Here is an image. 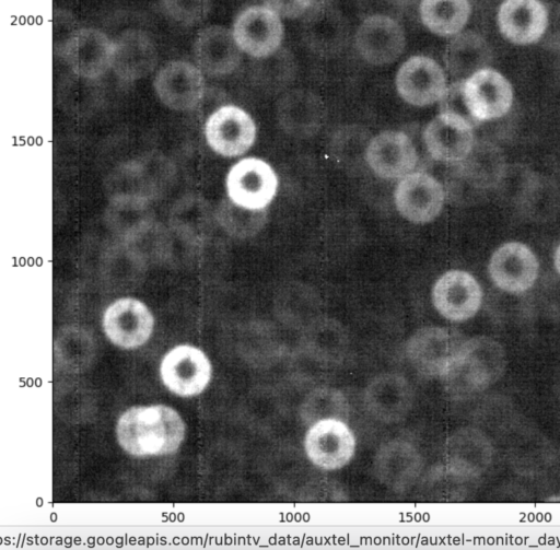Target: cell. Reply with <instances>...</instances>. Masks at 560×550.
I'll list each match as a JSON object with an SVG mask.
<instances>
[{"mask_svg": "<svg viewBox=\"0 0 560 550\" xmlns=\"http://www.w3.org/2000/svg\"><path fill=\"white\" fill-rule=\"evenodd\" d=\"M440 114L471 129L479 124L469 112L465 102L463 80L446 87L440 98Z\"/></svg>", "mask_w": 560, "mask_h": 550, "instance_id": "obj_31", "label": "cell"}, {"mask_svg": "<svg viewBox=\"0 0 560 550\" xmlns=\"http://www.w3.org/2000/svg\"><path fill=\"white\" fill-rule=\"evenodd\" d=\"M423 140L433 159L448 163L465 160L474 148L472 129L441 114L427 125Z\"/></svg>", "mask_w": 560, "mask_h": 550, "instance_id": "obj_24", "label": "cell"}, {"mask_svg": "<svg viewBox=\"0 0 560 550\" xmlns=\"http://www.w3.org/2000/svg\"><path fill=\"white\" fill-rule=\"evenodd\" d=\"M233 35L246 54L261 58L273 54L281 44L283 27L280 16L267 7H249L235 19Z\"/></svg>", "mask_w": 560, "mask_h": 550, "instance_id": "obj_10", "label": "cell"}, {"mask_svg": "<svg viewBox=\"0 0 560 550\" xmlns=\"http://www.w3.org/2000/svg\"><path fill=\"white\" fill-rule=\"evenodd\" d=\"M265 7L279 16L294 19L302 15L312 4L313 0H264Z\"/></svg>", "mask_w": 560, "mask_h": 550, "instance_id": "obj_33", "label": "cell"}, {"mask_svg": "<svg viewBox=\"0 0 560 550\" xmlns=\"http://www.w3.org/2000/svg\"><path fill=\"white\" fill-rule=\"evenodd\" d=\"M365 159L371 169L385 179L402 178L418 163L411 139L402 131H384L368 144Z\"/></svg>", "mask_w": 560, "mask_h": 550, "instance_id": "obj_15", "label": "cell"}, {"mask_svg": "<svg viewBox=\"0 0 560 550\" xmlns=\"http://www.w3.org/2000/svg\"><path fill=\"white\" fill-rule=\"evenodd\" d=\"M549 12L540 0H504L497 21L501 34L516 45L538 42L548 25Z\"/></svg>", "mask_w": 560, "mask_h": 550, "instance_id": "obj_19", "label": "cell"}, {"mask_svg": "<svg viewBox=\"0 0 560 550\" xmlns=\"http://www.w3.org/2000/svg\"><path fill=\"white\" fill-rule=\"evenodd\" d=\"M506 364V352L499 341L477 336L463 342L442 379L451 395L468 398L494 385Z\"/></svg>", "mask_w": 560, "mask_h": 550, "instance_id": "obj_2", "label": "cell"}, {"mask_svg": "<svg viewBox=\"0 0 560 550\" xmlns=\"http://www.w3.org/2000/svg\"><path fill=\"white\" fill-rule=\"evenodd\" d=\"M378 480L394 491L409 489L420 475L421 461L416 447L402 440L385 443L374 460Z\"/></svg>", "mask_w": 560, "mask_h": 550, "instance_id": "obj_21", "label": "cell"}, {"mask_svg": "<svg viewBox=\"0 0 560 550\" xmlns=\"http://www.w3.org/2000/svg\"><path fill=\"white\" fill-rule=\"evenodd\" d=\"M114 43L93 27L73 32L61 55L70 69L84 79H96L112 67Z\"/></svg>", "mask_w": 560, "mask_h": 550, "instance_id": "obj_13", "label": "cell"}, {"mask_svg": "<svg viewBox=\"0 0 560 550\" xmlns=\"http://www.w3.org/2000/svg\"><path fill=\"white\" fill-rule=\"evenodd\" d=\"M363 400L365 408L374 418L394 423L402 420L410 411L413 390L402 375L387 373L374 377L368 384Z\"/></svg>", "mask_w": 560, "mask_h": 550, "instance_id": "obj_18", "label": "cell"}, {"mask_svg": "<svg viewBox=\"0 0 560 550\" xmlns=\"http://www.w3.org/2000/svg\"><path fill=\"white\" fill-rule=\"evenodd\" d=\"M114 43L112 68L124 80L135 81L153 71L158 51L151 37L140 30L124 31Z\"/></svg>", "mask_w": 560, "mask_h": 550, "instance_id": "obj_22", "label": "cell"}, {"mask_svg": "<svg viewBox=\"0 0 560 550\" xmlns=\"http://www.w3.org/2000/svg\"><path fill=\"white\" fill-rule=\"evenodd\" d=\"M256 127L250 116L234 105L222 106L207 120L209 145L224 156L245 153L254 143Z\"/></svg>", "mask_w": 560, "mask_h": 550, "instance_id": "obj_11", "label": "cell"}, {"mask_svg": "<svg viewBox=\"0 0 560 550\" xmlns=\"http://www.w3.org/2000/svg\"><path fill=\"white\" fill-rule=\"evenodd\" d=\"M468 0H421L420 16L434 34L452 36L458 34L468 21Z\"/></svg>", "mask_w": 560, "mask_h": 550, "instance_id": "obj_28", "label": "cell"}, {"mask_svg": "<svg viewBox=\"0 0 560 550\" xmlns=\"http://www.w3.org/2000/svg\"><path fill=\"white\" fill-rule=\"evenodd\" d=\"M154 89L160 100L173 109H189L203 95L205 81L198 68L184 60L164 65L154 79Z\"/></svg>", "mask_w": 560, "mask_h": 550, "instance_id": "obj_20", "label": "cell"}, {"mask_svg": "<svg viewBox=\"0 0 560 550\" xmlns=\"http://www.w3.org/2000/svg\"><path fill=\"white\" fill-rule=\"evenodd\" d=\"M278 117L283 129L293 136L307 137L315 133L324 118L320 100L305 91L285 95L278 107Z\"/></svg>", "mask_w": 560, "mask_h": 550, "instance_id": "obj_26", "label": "cell"}, {"mask_svg": "<svg viewBox=\"0 0 560 550\" xmlns=\"http://www.w3.org/2000/svg\"><path fill=\"white\" fill-rule=\"evenodd\" d=\"M103 329L113 343L126 349L137 348L150 338L153 317L140 301L120 299L105 311Z\"/></svg>", "mask_w": 560, "mask_h": 550, "instance_id": "obj_14", "label": "cell"}, {"mask_svg": "<svg viewBox=\"0 0 560 550\" xmlns=\"http://www.w3.org/2000/svg\"><path fill=\"white\" fill-rule=\"evenodd\" d=\"M489 274L499 289L521 293L534 284L538 274V261L526 245L506 243L493 253L489 262Z\"/></svg>", "mask_w": 560, "mask_h": 550, "instance_id": "obj_16", "label": "cell"}, {"mask_svg": "<svg viewBox=\"0 0 560 550\" xmlns=\"http://www.w3.org/2000/svg\"><path fill=\"white\" fill-rule=\"evenodd\" d=\"M318 12L312 17L308 26L310 44L319 48V50H327L339 44L341 39L342 27L340 20L337 16L325 10L318 8Z\"/></svg>", "mask_w": 560, "mask_h": 550, "instance_id": "obj_30", "label": "cell"}, {"mask_svg": "<svg viewBox=\"0 0 560 550\" xmlns=\"http://www.w3.org/2000/svg\"><path fill=\"white\" fill-rule=\"evenodd\" d=\"M463 92L469 112L479 122L505 115L513 102L510 82L490 68L463 80Z\"/></svg>", "mask_w": 560, "mask_h": 550, "instance_id": "obj_7", "label": "cell"}, {"mask_svg": "<svg viewBox=\"0 0 560 550\" xmlns=\"http://www.w3.org/2000/svg\"><path fill=\"white\" fill-rule=\"evenodd\" d=\"M465 339L458 331L444 327H425L407 342L406 354L423 375L442 377Z\"/></svg>", "mask_w": 560, "mask_h": 550, "instance_id": "obj_5", "label": "cell"}, {"mask_svg": "<svg viewBox=\"0 0 560 550\" xmlns=\"http://www.w3.org/2000/svg\"><path fill=\"white\" fill-rule=\"evenodd\" d=\"M406 37L401 26L387 15L366 17L358 28L355 47L372 65L394 62L404 51Z\"/></svg>", "mask_w": 560, "mask_h": 550, "instance_id": "obj_17", "label": "cell"}, {"mask_svg": "<svg viewBox=\"0 0 560 550\" xmlns=\"http://www.w3.org/2000/svg\"><path fill=\"white\" fill-rule=\"evenodd\" d=\"M444 189L430 174L413 172L396 186L394 198L398 212L413 223L434 220L444 203Z\"/></svg>", "mask_w": 560, "mask_h": 550, "instance_id": "obj_9", "label": "cell"}, {"mask_svg": "<svg viewBox=\"0 0 560 550\" xmlns=\"http://www.w3.org/2000/svg\"><path fill=\"white\" fill-rule=\"evenodd\" d=\"M555 265L560 274V245L558 246L556 254H555Z\"/></svg>", "mask_w": 560, "mask_h": 550, "instance_id": "obj_34", "label": "cell"}, {"mask_svg": "<svg viewBox=\"0 0 560 550\" xmlns=\"http://www.w3.org/2000/svg\"><path fill=\"white\" fill-rule=\"evenodd\" d=\"M482 291L476 279L463 270H451L441 276L432 290L435 309L446 319L464 321L479 311Z\"/></svg>", "mask_w": 560, "mask_h": 550, "instance_id": "obj_8", "label": "cell"}, {"mask_svg": "<svg viewBox=\"0 0 560 550\" xmlns=\"http://www.w3.org/2000/svg\"><path fill=\"white\" fill-rule=\"evenodd\" d=\"M444 59L450 73L459 81L487 68L491 60V50L482 36L468 31L452 38Z\"/></svg>", "mask_w": 560, "mask_h": 550, "instance_id": "obj_27", "label": "cell"}, {"mask_svg": "<svg viewBox=\"0 0 560 550\" xmlns=\"http://www.w3.org/2000/svg\"><path fill=\"white\" fill-rule=\"evenodd\" d=\"M278 187L276 173L265 161L247 157L237 162L226 177L228 195L233 203L248 210H262Z\"/></svg>", "mask_w": 560, "mask_h": 550, "instance_id": "obj_4", "label": "cell"}, {"mask_svg": "<svg viewBox=\"0 0 560 550\" xmlns=\"http://www.w3.org/2000/svg\"><path fill=\"white\" fill-rule=\"evenodd\" d=\"M241 50L233 33L218 25L201 30L194 44V54L199 68L211 75L234 71L242 59Z\"/></svg>", "mask_w": 560, "mask_h": 550, "instance_id": "obj_23", "label": "cell"}, {"mask_svg": "<svg viewBox=\"0 0 560 550\" xmlns=\"http://www.w3.org/2000/svg\"><path fill=\"white\" fill-rule=\"evenodd\" d=\"M184 435L182 418L164 405L133 407L124 412L117 423L120 446L137 457L174 453Z\"/></svg>", "mask_w": 560, "mask_h": 550, "instance_id": "obj_1", "label": "cell"}, {"mask_svg": "<svg viewBox=\"0 0 560 550\" xmlns=\"http://www.w3.org/2000/svg\"><path fill=\"white\" fill-rule=\"evenodd\" d=\"M491 459V443L476 429H462L447 442V465L457 475L479 476L489 467Z\"/></svg>", "mask_w": 560, "mask_h": 550, "instance_id": "obj_25", "label": "cell"}, {"mask_svg": "<svg viewBox=\"0 0 560 550\" xmlns=\"http://www.w3.org/2000/svg\"><path fill=\"white\" fill-rule=\"evenodd\" d=\"M160 372L164 385L171 391L190 397L207 387L211 378V364L200 349L180 344L165 354Z\"/></svg>", "mask_w": 560, "mask_h": 550, "instance_id": "obj_6", "label": "cell"}, {"mask_svg": "<svg viewBox=\"0 0 560 550\" xmlns=\"http://www.w3.org/2000/svg\"><path fill=\"white\" fill-rule=\"evenodd\" d=\"M396 87L407 103L427 106L440 101L447 86L444 71L435 60L415 56L399 68Z\"/></svg>", "mask_w": 560, "mask_h": 550, "instance_id": "obj_12", "label": "cell"}, {"mask_svg": "<svg viewBox=\"0 0 560 550\" xmlns=\"http://www.w3.org/2000/svg\"><path fill=\"white\" fill-rule=\"evenodd\" d=\"M304 448L313 465L324 470H336L349 464L355 450V437L340 419H323L306 432Z\"/></svg>", "mask_w": 560, "mask_h": 550, "instance_id": "obj_3", "label": "cell"}, {"mask_svg": "<svg viewBox=\"0 0 560 550\" xmlns=\"http://www.w3.org/2000/svg\"><path fill=\"white\" fill-rule=\"evenodd\" d=\"M347 398L331 387L314 389L302 403L301 417L305 423L313 424L323 419H340L348 417Z\"/></svg>", "mask_w": 560, "mask_h": 550, "instance_id": "obj_29", "label": "cell"}, {"mask_svg": "<svg viewBox=\"0 0 560 550\" xmlns=\"http://www.w3.org/2000/svg\"><path fill=\"white\" fill-rule=\"evenodd\" d=\"M211 5V0H162L166 15L185 25L202 21Z\"/></svg>", "mask_w": 560, "mask_h": 550, "instance_id": "obj_32", "label": "cell"}]
</instances>
